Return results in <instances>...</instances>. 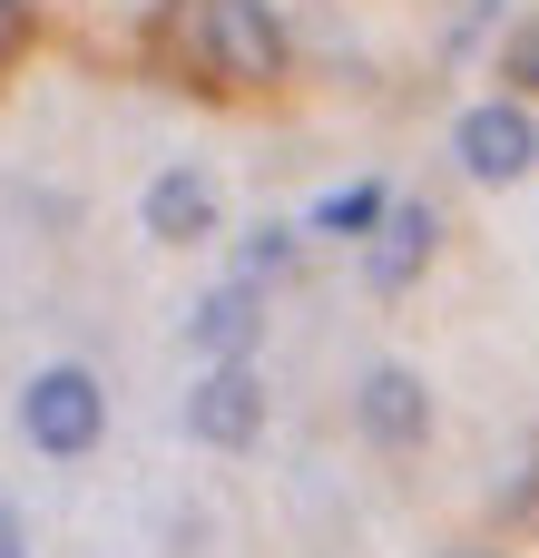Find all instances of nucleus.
<instances>
[{"label":"nucleus","mask_w":539,"mask_h":558,"mask_svg":"<svg viewBox=\"0 0 539 558\" xmlns=\"http://www.w3.org/2000/svg\"><path fill=\"white\" fill-rule=\"evenodd\" d=\"M20 432H29V451H49V461L98 451V432H108V392H98V373H88V363H49V373H29V392H20Z\"/></svg>","instance_id":"nucleus-1"},{"label":"nucleus","mask_w":539,"mask_h":558,"mask_svg":"<svg viewBox=\"0 0 539 558\" xmlns=\"http://www.w3.org/2000/svg\"><path fill=\"white\" fill-rule=\"evenodd\" d=\"M196 59L236 88H265V78H285V29L265 0H196Z\"/></svg>","instance_id":"nucleus-2"},{"label":"nucleus","mask_w":539,"mask_h":558,"mask_svg":"<svg viewBox=\"0 0 539 558\" xmlns=\"http://www.w3.org/2000/svg\"><path fill=\"white\" fill-rule=\"evenodd\" d=\"M452 157L481 177V186H511V177H530L539 167V128L520 98H481V108H462V128H452Z\"/></svg>","instance_id":"nucleus-3"},{"label":"nucleus","mask_w":539,"mask_h":558,"mask_svg":"<svg viewBox=\"0 0 539 558\" xmlns=\"http://www.w3.org/2000/svg\"><path fill=\"white\" fill-rule=\"evenodd\" d=\"M187 432H196L206 451H245V441L265 432V383H255V363H206V383L187 392Z\"/></svg>","instance_id":"nucleus-4"},{"label":"nucleus","mask_w":539,"mask_h":558,"mask_svg":"<svg viewBox=\"0 0 539 558\" xmlns=\"http://www.w3.org/2000/svg\"><path fill=\"white\" fill-rule=\"evenodd\" d=\"M354 422H363L383 451H412V441L432 432V392H422V373L373 363V373H363V392H354Z\"/></svg>","instance_id":"nucleus-5"},{"label":"nucleus","mask_w":539,"mask_h":558,"mask_svg":"<svg viewBox=\"0 0 539 558\" xmlns=\"http://www.w3.org/2000/svg\"><path fill=\"white\" fill-rule=\"evenodd\" d=\"M137 216H147L157 245H206V235H216V177H206V167H157Z\"/></svg>","instance_id":"nucleus-6"},{"label":"nucleus","mask_w":539,"mask_h":558,"mask_svg":"<svg viewBox=\"0 0 539 558\" xmlns=\"http://www.w3.org/2000/svg\"><path fill=\"white\" fill-rule=\"evenodd\" d=\"M432 245H442V216H432V206H393V216L373 226V245H363V284H373V294H403V284L432 265Z\"/></svg>","instance_id":"nucleus-7"},{"label":"nucleus","mask_w":539,"mask_h":558,"mask_svg":"<svg viewBox=\"0 0 539 558\" xmlns=\"http://www.w3.org/2000/svg\"><path fill=\"white\" fill-rule=\"evenodd\" d=\"M265 333V304H255V284H216L196 314H187V343L206 353V363H245V343Z\"/></svg>","instance_id":"nucleus-8"},{"label":"nucleus","mask_w":539,"mask_h":558,"mask_svg":"<svg viewBox=\"0 0 539 558\" xmlns=\"http://www.w3.org/2000/svg\"><path fill=\"white\" fill-rule=\"evenodd\" d=\"M383 216H393V196H383L373 177H363V186H334V196L314 206V226H324V235H363V245H373V226H383Z\"/></svg>","instance_id":"nucleus-9"},{"label":"nucleus","mask_w":539,"mask_h":558,"mask_svg":"<svg viewBox=\"0 0 539 558\" xmlns=\"http://www.w3.org/2000/svg\"><path fill=\"white\" fill-rule=\"evenodd\" d=\"M285 265H295V235H285V226H255V235H245V275H236V284H265V275H285Z\"/></svg>","instance_id":"nucleus-10"},{"label":"nucleus","mask_w":539,"mask_h":558,"mask_svg":"<svg viewBox=\"0 0 539 558\" xmlns=\"http://www.w3.org/2000/svg\"><path fill=\"white\" fill-rule=\"evenodd\" d=\"M501 78H520V88H539V20H520V29L501 39Z\"/></svg>","instance_id":"nucleus-11"},{"label":"nucleus","mask_w":539,"mask_h":558,"mask_svg":"<svg viewBox=\"0 0 539 558\" xmlns=\"http://www.w3.org/2000/svg\"><path fill=\"white\" fill-rule=\"evenodd\" d=\"M29 29V0H0V59H10V39Z\"/></svg>","instance_id":"nucleus-12"},{"label":"nucleus","mask_w":539,"mask_h":558,"mask_svg":"<svg viewBox=\"0 0 539 558\" xmlns=\"http://www.w3.org/2000/svg\"><path fill=\"white\" fill-rule=\"evenodd\" d=\"M0 558H20V520H10V500H0Z\"/></svg>","instance_id":"nucleus-13"},{"label":"nucleus","mask_w":539,"mask_h":558,"mask_svg":"<svg viewBox=\"0 0 539 558\" xmlns=\"http://www.w3.org/2000/svg\"><path fill=\"white\" fill-rule=\"evenodd\" d=\"M442 558H501V549H442Z\"/></svg>","instance_id":"nucleus-14"}]
</instances>
